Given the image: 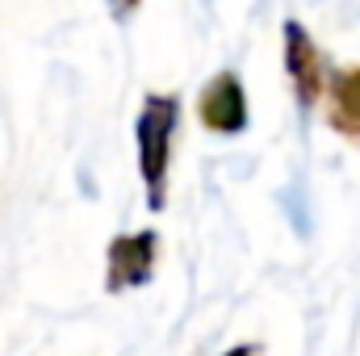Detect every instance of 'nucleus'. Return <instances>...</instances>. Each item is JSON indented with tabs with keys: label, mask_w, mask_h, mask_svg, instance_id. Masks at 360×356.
I'll list each match as a JSON object with an SVG mask.
<instances>
[{
	"label": "nucleus",
	"mask_w": 360,
	"mask_h": 356,
	"mask_svg": "<svg viewBox=\"0 0 360 356\" xmlns=\"http://www.w3.org/2000/svg\"><path fill=\"white\" fill-rule=\"evenodd\" d=\"M105 4H109V13H113L117 21H126V17H134V13H139V4H143V0H105Z\"/></svg>",
	"instance_id": "nucleus-6"
},
{
	"label": "nucleus",
	"mask_w": 360,
	"mask_h": 356,
	"mask_svg": "<svg viewBox=\"0 0 360 356\" xmlns=\"http://www.w3.org/2000/svg\"><path fill=\"white\" fill-rule=\"evenodd\" d=\"M327 122L335 134L352 139L360 147V68H335L327 76Z\"/></svg>",
	"instance_id": "nucleus-5"
},
{
	"label": "nucleus",
	"mask_w": 360,
	"mask_h": 356,
	"mask_svg": "<svg viewBox=\"0 0 360 356\" xmlns=\"http://www.w3.org/2000/svg\"><path fill=\"white\" fill-rule=\"evenodd\" d=\"M180 126L176 92H147L134 117V147H139V177L151 210L168 205V177H172V139Z\"/></svg>",
	"instance_id": "nucleus-1"
},
{
	"label": "nucleus",
	"mask_w": 360,
	"mask_h": 356,
	"mask_svg": "<svg viewBox=\"0 0 360 356\" xmlns=\"http://www.w3.org/2000/svg\"><path fill=\"white\" fill-rule=\"evenodd\" d=\"M285 72H289L297 105L314 109V101L323 96V84H327V72H323L319 42H314V34H306L302 21H285Z\"/></svg>",
	"instance_id": "nucleus-4"
},
{
	"label": "nucleus",
	"mask_w": 360,
	"mask_h": 356,
	"mask_svg": "<svg viewBox=\"0 0 360 356\" xmlns=\"http://www.w3.org/2000/svg\"><path fill=\"white\" fill-rule=\"evenodd\" d=\"M222 356H260V348L256 344H235V348H226Z\"/></svg>",
	"instance_id": "nucleus-7"
},
{
	"label": "nucleus",
	"mask_w": 360,
	"mask_h": 356,
	"mask_svg": "<svg viewBox=\"0 0 360 356\" xmlns=\"http://www.w3.org/2000/svg\"><path fill=\"white\" fill-rule=\"evenodd\" d=\"M197 117L210 134H243L252 122V105L248 89L239 80V72H218L205 80V89L197 96Z\"/></svg>",
	"instance_id": "nucleus-3"
},
{
	"label": "nucleus",
	"mask_w": 360,
	"mask_h": 356,
	"mask_svg": "<svg viewBox=\"0 0 360 356\" xmlns=\"http://www.w3.org/2000/svg\"><path fill=\"white\" fill-rule=\"evenodd\" d=\"M155 260H160V235L151 227L109 239V248H105V289L126 293V289L147 285L151 272H155Z\"/></svg>",
	"instance_id": "nucleus-2"
}]
</instances>
